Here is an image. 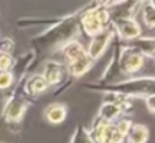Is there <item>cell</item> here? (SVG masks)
<instances>
[{"label": "cell", "mask_w": 155, "mask_h": 143, "mask_svg": "<svg viewBox=\"0 0 155 143\" xmlns=\"http://www.w3.org/2000/svg\"><path fill=\"white\" fill-rule=\"evenodd\" d=\"M96 90L104 91H113L122 96H141L147 98L155 95V78H137V79H128L116 85L108 87H93Z\"/></svg>", "instance_id": "obj_1"}, {"label": "cell", "mask_w": 155, "mask_h": 143, "mask_svg": "<svg viewBox=\"0 0 155 143\" xmlns=\"http://www.w3.org/2000/svg\"><path fill=\"white\" fill-rule=\"evenodd\" d=\"M131 120L120 119L117 123H101L91 128V138L94 143H123L131 128Z\"/></svg>", "instance_id": "obj_2"}, {"label": "cell", "mask_w": 155, "mask_h": 143, "mask_svg": "<svg viewBox=\"0 0 155 143\" xmlns=\"http://www.w3.org/2000/svg\"><path fill=\"white\" fill-rule=\"evenodd\" d=\"M79 22H81V26H82L84 32L88 37H94V35L101 34L102 31H105L107 28H110L111 14L107 8L97 6V8L85 11Z\"/></svg>", "instance_id": "obj_3"}, {"label": "cell", "mask_w": 155, "mask_h": 143, "mask_svg": "<svg viewBox=\"0 0 155 143\" xmlns=\"http://www.w3.org/2000/svg\"><path fill=\"white\" fill-rule=\"evenodd\" d=\"M76 35V23L73 20H67L64 23H61L59 26H56L52 31H47L44 35L38 37L37 41L46 40L49 44L47 46H65L67 43L71 41V38Z\"/></svg>", "instance_id": "obj_4"}, {"label": "cell", "mask_w": 155, "mask_h": 143, "mask_svg": "<svg viewBox=\"0 0 155 143\" xmlns=\"http://www.w3.org/2000/svg\"><path fill=\"white\" fill-rule=\"evenodd\" d=\"M26 110H28V102L25 101V98L18 96L17 91H14L3 107V117L8 123H17L23 119Z\"/></svg>", "instance_id": "obj_5"}, {"label": "cell", "mask_w": 155, "mask_h": 143, "mask_svg": "<svg viewBox=\"0 0 155 143\" xmlns=\"http://www.w3.org/2000/svg\"><path fill=\"white\" fill-rule=\"evenodd\" d=\"M144 55L140 53L138 50L132 49V47H125L123 53L119 58V67L125 72V73H135L138 72L143 64H144Z\"/></svg>", "instance_id": "obj_6"}, {"label": "cell", "mask_w": 155, "mask_h": 143, "mask_svg": "<svg viewBox=\"0 0 155 143\" xmlns=\"http://www.w3.org/2000/svg\"><path fill=\"white\" fill-rule=\"evenodd\" d=\"M114 35V29L113 28H107L105 31H102L101 34L94 35L91 43H90V47H88V55L93 58V59H97L104 55V52L107 50L108 47V43L111 41Z\"/></svg>", "instance_id": "obj_7"}, {"label": "cell", "mask_w": 155, "mask_h": 143, "mask_svg": "<svg viewBox=\"0 0 155 143\" xmlns=\"http://www.w3.org/2000/svg\"><path fill=\"white\" fill-rule=\"evenodd\" d=\"M114 25H116V29L119 31V35L123 40H131L132 41V40L140 37V32H141L140 25L135 20H132V18H129V20H117V22H114Z\"/></svg>", "instance_id": "obj_8"}, {"label": "cell", "mask_w": 155, "mask_h": 143, "mask_svg": "<svg viewBox=\"0 0 155 143\" xmlns=\"http://www.w3.org/2000/svg\"><path fill=\"white\" fill-rule=\"evenodd\" d=\"M94 59L88 55V53H84L82 56H79L78 59H74L73 62L67 64V68H68V73L74 78L78 76H82L84 73H87V72L91 68Z\"/></svg>", "instance_id": "obj_9"}, {"label": "cell", "mask_w": 155, "mask_h": 143, "mask_svg": "<svg viewBox=\"0 0 155 143\" xmlns=\"http://www.w3.org/2000/svg\"><path fill=\"white\" fill-rule=\"evenodd\" d=\"M62 64L56 62V61H47L44 65V79L47 81L49 85H55L58 82L62 81Z\"/></svg>", "instance_id": "obj_10"}, {"label": "cell", "mask_w": 155, "mask_h": 143, "mask_svg": "<svg viewBox=\"0 0 155 143\" xmlns=\"http://www.w3.org/2000/svg\"><path fill=\"white\" fill-rule=\"evenodd\" d=\"M47 87H49V84H47V81L44 79L43 75H34L26 81L25 91H26V95L34 96V95H41L43 91L47 90Z\"/></svg>", "instance_id": "obj_11"}, {"label": "cell", "mask_w": 155, "mask_h": 143, "mask_svg": "<svg viewBox=\"0 0 155 143\" xmlns=\"http://www.w3.org/2000/svg\"><path fill=\"white\" fill-rule=\"evenodd\" d=\"M62 53H64V58L67 61V64L73 62L74 59H78L79 56H82L85 52V49L82 47L81 43H78V41H70L67 43L65 46H62Z\"/></svg>", "instance_id": "obj_12"}, {"label": "cell", "mask_w": 155, "mask_h": 143, "mask_svg": "<svg viewBox=\"0 0 155 143\" xmlns=\"http://www.w3.org/2000/svg\"><path fill=\"white\" fill-rule=\"evenodd\" d=\"M44 114L50 123H61L67 116V108L62 104H52L46 108Z\"/></svg>", "instance_id": "obj_13"}, {"label": "cell", "mask_w": 155, "mask_h": 143, "mask_svg": "<svg viewBox=\"0 0 155 143\" xmlns=\"http://www.w3.org/2000/svg\"><path fill=\"white\" fill-rule=\"evenodd\" d=\"M126 137H128L129 143H146L149 138V131L144 125L135 123V125H131Z\"/></svg>", "instance_id": "obj_14"}, {"label": "cell", "mask_w": 155, "mask_h": 143, "mask_svg": "<svg viewBox=\"0 0 155 143\" xmlns=\"http://www.w3.org/2000/svg\"><path fill=\"white\" fill-rule=\"evenodd\" d=\"M70 143H94V140L84 126H78L70 138Z\"/></svg>", "instance_id": "obj_15"}, {"label": "cell", "mask_w": 155, "mask_h": 143, "mask_svg": "<svg viewBox=\"0 0 155 143\" xmlns=\"http://www.w3.org/2000/svg\"><path fill=\"white\" fill-rule=\"evenodd\" d=\"M143 22L147 28H155V8L150 3H146L143 6Z\"/></svg>", "instance_id": "obj_16"}, {"label": "cell", "mask_w": 155, "mask_h": 143, "mask_svg": "<svg viewBox=\"0 0 155 143\" xmlns=\"http://www.w3.org/2000/svg\"><path fill=\"white\" fill-rule=\"evenodd\" d=\"M14 84V73L11 70L0 72V90H6Z\"/></svg>", "instance_id": "obj_17"}, {"label": "cell", "mask_w": 155, "mask_h": 143, "mask_svg": "<svg viewBox=\"0 0 155 143\" xmlns=\"http://www.w3.org/2000/svg\"><path fill=\"white\" fill-rule=\"evenodd\" d=\"M14 67V59L11 53L0 52V72H8Z\"/></svg>", "instance_id": "obj_18"}, {"label": "cell", "mask_w": 155, "mask_h": 143, "mask_svg": "<svg viewBox=\"0 0 155 143\" xmlns=\"http://www.w3.org/2000/svg\"><path fill=\"white\" fill-rule=\"evenodd\" d=\"M12 49H14V41L11 38H2L0 40V52L11 53Z\"/></svg>", "instance_id": "obj_19"}, {"label": "cell", "mask_w": 155, "mask_h": 143, "mask_svg": "<svg viewBox=\"0 0 155 143\" xmlns=\"http://www.w3.org/2000/svg\"><path fill=\"white\" fill-rule=\"evenodd\" d=\"M123 0H96L97 6H104V8H114L116 5L122 3Z\"/></svg>", "instance_id": "obj_20"}, {"label": "cell", "mask_w": 155, "mask_h": 143, "mask_svg": "<svg viewBox=\"0 0 155 143\" xmlns=\"http://www.w3.org/2000/svg\"><path fill=\"white\" fill-rule=\"evenodd\" d=\"M144 102H146V107H147V110H149L150 113H153V114H155V95L144 98Z\"/></svg>", "instance_id": "obj_21"}, {"label": "cell", "mask_w": 155, "mask_h": 143, "mask_svg": "<svg viewBox=\"0 0 155 143\" xmlns=\"http://www.w3.org/2000/svg\"><path fill=\"white\" fill-rule=\"evenodd\" d=\"M149 3H150V5H152V6L155 8V0H149Z\"/></svg>", "instance_id": "obj_22"}]
</instances>
